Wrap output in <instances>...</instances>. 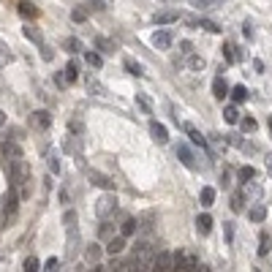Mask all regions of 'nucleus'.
I'll return each mask as SVG.
<instances>
[{
	"label": "nucleus",
	"mask_w": 272,
	"mask_h": 272,
	"mask_svg": "<svg viewBox=\"0 0 272 272\" xmlns=\"http://www.w3.org/2000/svg\"><path fill=\"white\" fill-rule=\"evenodd\" d=\"M8 177H11V185L19 190V196L25 199L27 193H30V185H27V180H30V166H27L22 158H14L11 169H8Z\"/></svg>",
	"instance_id": "obj_1"
},
{
	"label": "nucleus",
	"mask_w": 272,
	"mask_h": 272,
	"mask_svg": "<svg viewBox=\"0 0 272 272\" xmlns=\"http://www.w3.org/2000/svg\"><path fill=\"white\" fill-rule=\"evenodd\" d=\"M19 190L14 188V185H8L6 196H3V221H6V226H11L14 221H17V212H19Z\"/></svg>",
	"instance_id": "obj_2"
},
{
	"label": "nucleus",
	"mask_w": 272,
	"mask_h": 272,
	"mask_svg": "<svg viewBox=\"0 0 272 272\" xmlns=\"http://www.w3.org/2000/svg\"><path fill=\"white\" fill-rule=\"evenodd\" d=\"M115 212H117V196L115 193H103V196L95 202V215L98 218L106 221V218H112Z\"/></svg>",
	"instance_id": "obj_3"
},
{
	"label": "nucleus",
	"mask_w": 272,
	"mask_h": 272,
	"mask_svg": "<svg viewBox=\"0 0 272 272\" xmlns=\"http://www.w3.org/2000/svg\"><path fill=\"white\" fill-rule=\"evenodd\" d=\"M174 270H180V272H193V270H199L196 253H190V251H177V253H174Z\"/></svg>",
	"instance_id": "obj_4"
},
{
	"label": "nucleus",
	"mask_w": 272,
	"mask_h": 272,
	"mask_svg": "<svg viewBox=\"0 0 272 272\" xmlns=\"http://www.w3.org/2000/svg\"><path fill=\"white\" fill-rule=\"evenodd\" d=\"M87 180H90V185H95V188H103V190H112V188H115V180H112V177L101 174V171H95V169L87 171Z\"/></svg>",
	"instance_id": "obj_5"
},
{
	"label": "nucleus",
	"mask_w": 272,
	"mask_h": 272,
	"mask_svg": "<svg viewBox=\"0 0 272 272\" xmlns=\"http://www.w3.org/2000/svg\"><path fill=\"white\" fill-rule=\"evenodd\" d=\"M155 270L158 272H171L174 270V253H169V251L155 253Z\"/></svg>",
	"instance_id": "obj_6"
},
{
	"label": "nucleus",
	"mask_w": 272,
	"mask_h": 272,
	"mask_svg": "<svg viewBox=\"0 0 272 272\" xmlns=\"http://www.w3.org/2000/svg\"><path fill=\"white\" fill-rule=\"evenodd\" d=\"M30 122H33L38 131H49V125H52V115H49L47 109H38V112L30 115Z\"/></svg>",
	"instance_id": "obj_7"
},
{
	"label": "nucleus",
	"mask_w": 272,
	"mask_h": 272,
	"mask_svg": "<svg viewBox=\"0 0 272 272\" xmlns=\"http://www.w3.org/2000/svg\"><path fill=\"white\" fill-rule=\"evenodd\" d=\"M153 19H155V25H171V22L180 19V11H174V8H163V11H158Z\"/></svg>",
	"instance_id": "obj_8"
},
{
	"label": "nucleus",
	"mask_w": 272,
	"mask_h": 272,
	"mask_svg": "<svg viewBox=\"0 0 272 272\" xmlns=\"http://www.w3.org/2000/svg\"><path fill=\"white\" fill-rule=\"evenodd\" d=\"M150 134H153V139H155L158 144H166L169 142V131H166V125H161V122H150Z\"/></svg>",
	"instance_id": "obj_9"
},
{
	"label": "nucleus",
	"mask_w": 272,
	"mask_h": 272,
	"mask_svg": "<svg viewBox=\"0 0 272 272\" xmlns=\"http://www.w3.org/2000/svg\"><path fill=\"white\" fill-rule=\"evenodd\" d=\"M171 41H174V35H171L169 30H158V33L153 35V47L155 49H169Z\"/></svg>",
	"instance_id": "obj_10"
},
{
	"label": "nucleus",
	"mask_w": 272,
	"mask_h": 272,
	"mask_svg": "<svg viewBox=\"0 0 272 272\" xmlns=\"http://www.w3.org/2000/svg\"><path fill=\"white\" fill-rule=\"evenodd\" d=\"M177 158L183 161V166H188V169H196V161H193V153H190L188 144H180V147H177Z\"/></svg>",
	"instance_id": "obj_11"
},
{
	"label": "nucleus",
	"mask_w": 272,
	"mask_h": 272,
	"mask_svg": "<svg viewBox=\"0 0 272 272\" xmlns=\"http://www.w3.org/2000/svg\"><path fill=\"white\" fill-rule=\"evenodd\" d=\"M231 93V87L226 85V79H221V76H215V82H212V95H215L218 101H223L226 95Z\"/></svg>",
	"instance_id": "obj_12"
},
{
	"label": "nucleus",
	"mask_w": 272,
	"mask_h": 272,
	"mask_svg": "<svg viewBox=\"0 0 272 272\" xmlns=\"http://www.w3.org/2000/svg\"><path fill=\"white\" fill-rule=\"evenodd\" d=\"M125 251V237H109V242H106V253L109 256H117V253H122Z\"/></svg>",
	"instance_id": "obj_13"
},
{
	"label": "nucleus",
	"mask_w": 272,
	"mask_h": 272,
	"mask_svg": "<svg viewBox=\"0 0 272 272\" xmlns=\"http://www.w3.org/2000/svg\"><path fill=\"white\" fill-rule=\"evenodd\" d=\"M183 131H185V134L190 136V142H193V144H199V147H204V150H207V139H204V136L199 134V131L193 128L190 122H183Z\"/></svg>",
	"instance_id": "obj_14"
},
{
	"label": "nucleus",
	"mask_w": 272,
	"mask_h": 272,
	"mask_svg": "<svg viewBox=\"0 0 272 272\" xmlns=\"http://www.w3.org/2000/svg\"><path fill=\"white\" fill-rule=\"evenodd\" d=\"M0 153H3L8 161H14V158H25V155H22V147H19V144H14V142H3Z\"/></svg>",
	"instance_id": "obj_15"
},
{
	"label": "nucleus",
	"mask_w": 272,
	"mask_h": 272,
	"mask_svg": "<svg viewBox=\"0 0 272 272\" xmlns=\"http://www.w3.org/2000/svg\"><path fill=\"white\" fill-rule=\"evenodd\" d=\"M136 231H139V221H136V218H125V221L120 223V234H122V237H134Z\"/></svg>",
	"instance_id": "obj_16"
},
{
	"label": "nucleus",
	"mask_w": 272,
	"mask_h": 272,
	"mask_svg": "<svg viewBox=\"0 0 272 272\" xmlns=\"http://www.w3.org/2000/svg\"><path fill=\"white\" fill-rule=\"evenodd\" d=\"M248 218H251L253 223H261L267 218V204H253L251 210H248Z\"/></svg>",
	"instance_id": "obj_17"
},
{
	"label": "nucleus",
	"mask_w": 272,
	"mask_h": 272,
	"mask_svg": "<svg viewBox=\"0 0 272 272\" xmlns=\"http://www.w3.org/2000/svg\"><path fill=\"white\" fill-rule=\"evenodd\" d=\"M199 204H202V207H212V204H215V188L204 185V188H202V196H199Z\"/></svg>",
	"instance_id": "obj_18"
},
{
	"label": "nucleus",
	"mask_w": 272,
	"mask_h": 272,
	"mask_svg": "<svg viewBox=\"0 0 272 272\" xmlns=\"http://www.w3.org/2000/svg\"><path fill=\"white\" fill-rule=\"evenodd\" d=\"M196 229H199V234H210L212 231V218L207 215V212H202V215L196 218Z\"/></svg>",
	"instance_id": "obj_19"
},
{
	"label": "nucleus",
	"mask_w": 272,
	"mask_h": 272,
	"mask_svg": "<svg viewBox=\"0 0 272 272\" xmlns=\"http://www.w3.org/2000/svg\"><path fill=\"white\" fill-rule=\"evenodd\" d=\"M95 47H98V49H101V52L103 54H115V41H109L106 38V35H98V38H95Z\"/></svg>",
	"instance_id": "obj_20"
},
{
	"label": "nucleus",
	"mask_w": 272,
	"mask_h": 272,
	"mask_svg": "<svg viewBox=\"0 0 272 272\" xmlns=\"http://www.w3.org/2000/svg\"><path fill=\"white\" fill-rule=\"evenodd\" d=\"M63 79H66V82H71V85H74V82L79 79V66H76V63H68V66L63 68Z\"/></svg>",
	"instance_id": "obj_21"
},
{
	"label": "nucleus",
	"mask_w": 272,
	"mask_h": 272,
	"mask_svg": "<svg viewBox=\"0 0 272 272\" xmlns=\"http://www.w3.org/2000/svg\"><path fill=\"white\" fill-rule=\"evenodd\" d=\"M22 33H25V38H30V41H33V44L44 47V35H41L38 30H35V27H30V25H27V27H22Z\"/></svg>",
	"instance_id": "obj_22"
},
{
	"label": "nucleus",
	"mask_w": 272,
	"mask_h": 272,
	"mask_svg": "<svg viewBox=\"0 0 272 272\" xmlns=\"http://www.w3.org/2000/svg\"><path fill=\"white\" fill-rule=\"evenodd\" d=\"M19 14H22V17H27V19H35V17H38V8H35L33 3L22 0V3H19Z\"/></svg>",
	"instance_id": "obj_23"
},
{
	"label": "nucleus",
	"mask_w": 272,
	"mask_h": 272,
	"mask_svg": "<svg viewBox=\"0 0 272 272\" xmlns=\"http://www.w3.org/2000/svg\"><path fill=\"white\" fill-rule=\"evenodd\" d=\"M101 245H87V251H85V258L87 261H93V264H98V258H101Z\"/></svg>",
	"instance_id": "obj_24"
},
{
	"label": "nucleus",
	"mask_w": 272,
	"mask_h": 272,
	"mask_svg": "<svg viewBox=\"0 0 272 272\" xmlns=\"http://www.w3.org/2000/svg\"><path fill=\"white\" fill-rule=\"evenodd\" d=\"M231 98H234V103H242L248 101V90H245V85H237V87H231Z\"/></svg>",
	"instance_id": "obj_25"
},
{
	"label": "nucleus",
	"mask_w": 272,
	"mask_h": 272,
	"mask_svg": "<svg viewBox=\"0 0 272 272\" xmlns=\"http://www.w3.org/2000/svg\"><path fill=\"white\" fill-rule=\"evenodd\" d=\"M223 120L231 122V125H234V122H239V109L237 106H226L223 109Z\"/></svg>",
	"instance_id": "obj_26"
},
{
	"label": "nucleus",
	"mask_w": 272,
	"mask_h": 272,
	"mask_svg": "<svg viewBox=\"0 0 272 272\" xmlns=\"http://www.w3.org/2000/svg\"><path fill=\"white\" fill-rule=\"evenodd\" d=\"M223 0H190V6L193 8H215V6H221Z\"/></svg>",
	"instance_id": "obj_27"
},
{
	"label": "nucleus",
	"mask_w": 272,
	"mask_h": 272,
	"mask_svg": "<svg viewBox=\"0 0 272 272\" xmlns=\"http://www.w3.org/2000/svg\"><path fill=\"white\" fill-rule=\"evenodd\" d=\"M87 90H90L93 95H103V93H106V90H103V85H101L98 79H93V76L87 79Z\"/></svg>",
	"instance_id": "obj_28"
},
{
	"label": "nucleus",
	"mask_w": 272,
	"mask_h": 272,
	"mask_svg": "<svg viewBox=\"0 0 272 272\" xmlns=\"http://www.w3.org/2000/svg\"><path fill=\"white\" fill-rule=\"evenodd\" d=\"M221 49H223V57H226V63H237V60H239V54L234 52V47H231V44H223V47H221Z\"/></svg>",
	"instance_id": "obj_29"
},
{
	"label": "nucleus",
	"mask_w": 272,
	"mask_h": 272,
	"mask_svg": "<svg viewBox=\"0 0 272 272\" xmlns=\"http://www.w3.org/2000/svg\"><path fill=\"white\" fill-rule=\"evenodd\" d=\"M85 60H87L93 68H101V66H103V57H101L98 52H87V54H85Z\"/></svg>",
	"instance_id": "obj_30"
},
{
	"label": "nucleus",
	"mask_w": 272,
	"mask_h": 272,
	"mask_svg": "<svg viewBox=\"0 0 272 272\" xmlns=\"http://www.w3.org/2000/svg\"><path fill=\"white\" fill-rule=\"evenodd\" d=\"M239 125H242V131H248V134H253V131L258 128V125H256V120H253V117H242V120H239Z\"/></svg>",
	"instance_id": "obj_31"
},
{
	"label": "nucleus",
	"mask_w": 272,
	"mask_h": 272,
	"mask_svg": "<svg viewBox=\"0 0 272 272\" xmlns=\"http://www.w3.org/2000/svg\"><path fill=\"white\" fill-rule=\"evenodd\" d=\"M253 177H256V169H253V166H242V169H239V180H242V183H248Z\"/></svg>",
	"instance_id": "obj_32"
},
{
	"label": "nucleus",
	"mask_w": 272,
	"mask_h": 272,
	"mask_svg": "<svg viewBox=\"0 0 272 272\" xmlns=\"http://www.w3.org/2000/svg\"><path fill=\"white\" fill-rule=\"evenodd\" d=\"M66 49H68L71 54L82 52V41H79V38H68V41H66Z\"/></svg>",
	"instance_id": "obj_33"
},
{
	"label": "nucleus",
	"mask_w": 272,
	"mask_h": 272,
	"mask_svg": "<svg viewBox=\"0 0 272 272\" xmlns=\"http://www.w3.org/2000/svg\"><path fill=\"white\" fill-rule=\"evenodd\" d=\"M199 27H204L207 33H221V27H218L212 19H202V22H199Z\"/></svg>",
	"instance_id": "obj_34"
},
{
	"label": "nucleus",
	"mask_w": 272,
	"mask_h": 272,
	"mask_svg": "<svg viewBox=\"0 0 272 272\" xmlns=\"http://www.w3.org/2000/svg\"><path fill=\"white\" fill-rule=\"evenodd\" d=\"M270 253V237L261 231V245H258V256H267Z\"/></svg>",
	"instance_id": "obj_35"
},
{
	"label": "nucleus",
	"mask_w": 272,
	"mask_h": 272,
	"mask_svg": "<svg viewBox=\"0 0 272 272\" xmlns=\"http://www.w3.org/2000/svg\"><path fill=\"white\" fill-rule=\"evenodd\" d=\"M231 210L242 212V193H234V196H231Z\"/></svg>",
	"instance_id": "obj_36"
},
{
	"label": "nucleus",
	"mask_w": 272,
	"mask_h": 272,
	"mask_svg": "<svg viewBox=\"0 0 272 272\" xmlns=\"http://www.w3.org/2000/svg\"><path fill=\"white\" fill-rule=\"evenodd\" d=\"M190 68H193V71H202V68H204V57H199V54H190Z\"/></svg>",
	"instance_id": "obj_37"
},
{
	"label": "nucleus",
	"mask_w": 272,
	"mask_h": 272,
	"mask_svg": "<svg viewBox=\"0 0 272 272\" xmlns=\"http://www.w3.org/2000/svg\"><path fill=\"white\" fill-rule=\"evenodd\" d=\"M136 101H139V106H142V109H144V112H147V115H150V112H153V103H150V98H144V95H142V93L136 95Z\"/></svg>",
	"instance_id": "obj_38"
},
{
	"label": "nucleus",
	"mask_w": 272,
	"mask_h": 272,
	"mask_svg": "<svg viewBox=\"0 0 272 272\" xmlns=\"http://www.w3.org/2000/svg\"><path fill=\"white\" fill-rule=\"evenodd\" d=\"M125 68H128L134 76H142V66L139 63H134V60H125Z\"/></svg>",
	"instance_id": "obj_39"
},
{
	"label": "nucleus",
	"mask_w": 272,
	"mask_h": 272,
	"mask_svg": "<svg viewBox=\"0 0 272 272\" xmlns=\"http://www.w3.org/2000/svg\"><path fill=\"white\" fill-rule=\"evenodd\" d=\"M35 270H41V267H38V258H33V256L25 258V272H35Z\"/></svg>",
	"instance_id": "obj_40"
},
{
	"label": "nucleus",
	"mask_w": 272,
	"mask_h": 272,
	"mask_svg": "<svg viewBox=\"0 0 272 272\" xmlns=\"http://www.w3.org/2000/svg\"><path fill=\"white\" fill-rule=\"evenodd\" d=\"M71 19H74V22H85V19H87V14L82 11V8H74V11H71Z\"/></svg>",
	"instance_id": "obj_41"
},
{
	"label": "nucleus",
	"mask_w": 272,
	"mask_h": 272,
	"mask_svg": "<svg viewBox=\"0 0 272 272\" xmlns=\"http://www.w3.org/2000/svg\"><path fill=\"white\" fill-rule=\"evenodd\" d=\"M63 221H66V226L68 229H71V226H76V212L71 210V212H66V215H63Z\"/></svg>",
	"instance_id": "obj_42"
},
{
	"label": "nucleus",
	"mask_w": 272,
	"mask_h": 272,
	"mask_svg": "<svg viewBox=\"0 0 272 272\" xmlns=\"http://www.w3.org/2000/svg\"><path fill=\"white\" fill-rule=\"evenodd\" d=\"M101 237H103V239L115 237V229H112V223H103V226H101Z\"/></svg>",
	"instance_id": "obj_43"
},
{
	"label": "nucleus",
	"mask_w": 272,
	"mask_h": 272,
	"mask_svg": "<svg viewBox=\"0 0 272 272\" xmlns=\"http://www.w3.org/2000/svg\"><path fill=\"white\" fill-rule=\"evenodd\" d=\"M44 270H47V272H54V270H57V258L49 256L47 261H44Z\"/></svg>",
	"instance_id": "obj_44"
},
{
	"label": "nucleus",
	"mask_w": 272,
	"mask_h": 272,
	"mask_svg": "<svg viewBox=\"0 0 272 272\" xmlns=\"http://www.w3.org/2000/svg\"><path fill=\"white\" fill-rule=\"evenodd\" d=\"M180 52H183V54H193V44H190V41H183V44H180Z\"/></svg>",
	"instance_id": "obj_45"
},
{
	"label": "nucleus",
	"mask_w": 272,
	"mask_h": 272,
	"mask_svg": "<svg viewBox=\"0 0 272 272\" xmlns=\"http://www.w3.org/2000/svg\"><path fill=\"white\" fill-rule=\"evenodd\" d=\"M68 131H74V134H82L85 128H82V122H79V120H74V122H68Z\"/></svg>",
	"instance_id": "obj_46"
},
{
	"label": "nucleus",
	"mask_w": 272,
	"mask_h": 272,
	"mask_svg": "<svg viewBox=\"0 0 272 272\" xmlns=\"http://www.w3.org/2000/svg\"><path fill=\"white\" fill-rule=\"evenodd\" d=\"M41 57H44V60H52V57H54V52H52L49 47H41Z\"/></svg>",
	"instance_id": "obj_47"
},
{
	"label": "nucleus",
	"mask_w": 272,
	"mask_h": 272,
	"mask_svg": "<svg viewBox=\"0 0 272 272\" xmlns=\"http://www.w3.org/2000/svg\"><path fill=\"white\" fill-rule=\"evenodd\" d=\"M49 169H52V171L60 169V163H57V158H54V155H49Z\"/></svg>",
	"instance_id": "obj_48"
},
{
	"label": "nucleus",
	"mask_w": 272,
	"mask_h": 272,
	"mask_svg": "<svg viewBox=\"0 0 272 272\" xmlns=\"http://www.w3.org/2000/svg\"><path fill=\"white\" fill-rule=\"evenodd\" d=\"M253 68H256L258 74H264V63H261V60H253Z\"/></svg>",
	"instance_id": "obj_49"
},
{
	"label": "nucleus",
	"mask_w": 272,
	"mask_h": 272,
	"mask_svg": "<svg viewBox=\"0 0 272 272\" xmlns=\"http://www.w3.org/2000/svg\"><path fill=\"white\" fill-rule=\"evenodd\" d=\"M229 180H231L229 171H223V177H221V185H223V188H229Z\"/></svg>",
	"instance_id": "obj_50"
},
{
	"label": "nucleus",
	"mask_w": 272,
	"mask_h": 272,
	"mask_svg": "<svg viewBox=\"0 0 272 272\" xmlns=\"http://www.w3.org/2000/svg\"><path fill=\"white\" fill-rule=\"evenodd\" d=\"M226 237H229V239L234 237V226H231V223H226Z\"/></svg>",
	"instance_id": "obj_51"
},
{
	"label": "nucleus",
	"mask_w": 272,
	"mask_h": 272,
	"mask_svg": "<svg viewBox=\"0 0 272 272\" xmlns=\"http://www.w3.org/2000/svg\"><path fill=\"white\" fill-rule=\"evenodd\" d=\"M264 161H267V171H270V174H272V155H267Z\"/></svg>",
	"instance_id": "obj_52"
},
{
	"label": "nucleus",
	"mask_w": 272,
	"mask_h": 272,
	"mask_svg": "<svg viewBox=\"0 0 272 272\" xmlns=\"http://www.w3.org/2000/svg\"><path fill=\"white\" fill-rule=\"evenodd\" d=\"M6 125V112H0V128Z\"/></svg>",
	"instance_id": "obj_53"
},
{
	"label": "nucleus",
	"mask_w": 272,
	"mask_h": 272,
	"mask_svg": "<svg viewBox=\"0 0 272 272\" xmlns=\"http://www.w3.org/2000/svg\"><path fill=\"white\" fill-rule=\"evenodd\" d=\"M267 128H270V139H272V117H267Z\"/></svg>",
	"instance_id": "obj_54"
},
{
	"label": "nucleus",
	"mask_w": 272,
	"mask_h": 272,
	"mask_svg": "<svg viewBox=\"0 0 272 272\" xmlns=\"http://www.w3.org/2000/svg\"><path fill=\"white\" fill-rule=\"evenodd\" d=\"M93 3H95V8H106L103 6V0H93Z\"/></svg>",
	"instance_id": "obj_55"
}]
</instances>
